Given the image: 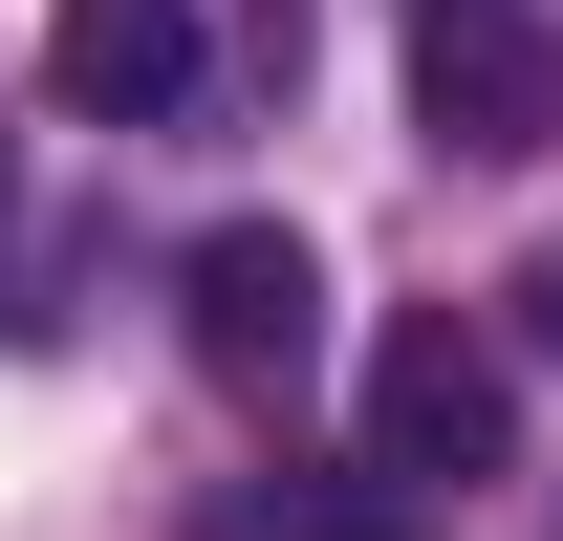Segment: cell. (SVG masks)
Returning <instances> with one entry per match:
<instances>
[{
	"label": "cell",
	"instance_id": "5",
	"mask_svg": "<svg viewBox=\"0 0 563 541\" xmlns=\"http://www.w3.org/2000/svg\"><path fill=\"white\" fill-rule=\"evenodd\" d=\"M196 541H412V498H217Z\"/></svg>",
	"mask_w": 563,
	"mask_h": 541
},
{
	"label": "cell",
	"instance_id": "4",
	"mask_svg": "<svg viewBox=\"0 0 563 541\" xmlns=\"http://www.w3.org/2000/svg\"><path fill=\"white\" fill-rule=\"evenodd\" d=\"M44 87H66L87 131L196 109V0H66V22H44Z\"/></svg>",
	"mask_w": 563,
	"mask_h": 541
},
{
	"label": "cell",
	"instance_id": "3",
	"mask_svg": "<svg viewBox=\"0 0 563 541\" xmlns=\"http://www.w3.org/2000/svg\"><path fill=\"white\" fill-rule=\"evenodd\" d=\"M412 131L477 152V174L542 152L563 131V22H542V0H433V22H412Z\"/></svg>",
	"mask_w": 563,
	"mask_h": 541
},
{
	"label": "cell",
	"instance_id": "2",
	"mask_svg": "<svg viewBox=\"0 0 563 541\" xmlns=\"http://www.w3.org/2000/svg\"><path fill=\"white\" fill-rule=\"evenodd\" d=\"M174 303H196V368L239 411H303V390H325V261H303L282 217H217L196 261H174Z\"/></svg>",
	"mask_w": 563,
	"mask_h": 541
},
{
	"label": "cell",
	"instance_id": "1",
	"mask_svg": "<svg viewBox=\"0 0 563 541\" xmlns=\"http://www.w3.org/2000/svg\"><path fill=\"white\" fill-rule=\"evenodd\" d=\"M368 476H390V498L520 476V346H498L477 303H412V325L368 346Z\"/></svg>",
	"mask_w": 563,
	"mask_h": 541
},
{
	"label": "cell",
	"instance_id": "6",
	"mask_svg": "<svg viewBox=\"0 0 563 541\" xmlns=\"http://www.w3.org/2000/svg\"><path fill=\"white\" fill-rule=\"evenodd\" d=\"M498 346H542V368H563V261H520V303H498Z\"/></svg>",
	"mask_w": 563,
	"mask_h": 541
}]
</instances>
